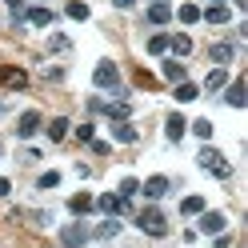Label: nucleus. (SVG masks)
I'll use <instances>...</instances> for the list:
<instances>
[{
  "label": "nucleus",
  "mask_w": 248,
  "mask_h": 248,
  "mask_svg": "<svg viewBox=\"0 0 248 248\" xmlns=\"http://www.w3.org/2000/svg\"><path fill=\"white\" fill-rule=\"evenodd\" d=\"M8 4H12V12H24V0H8Z\"/></svg>",
  "instance_id": "obj_38"
},
{
  "label": "nucleus",
  "mask_w": 248,
  "mask_h": 248,
  "mask_svg": "<svg viewBox=\"0 0 248 248\" xmlns=\"http://www.w3.org/2000/svg\"><path fill=\"white\" fill-rule=\"evenodd\" d=\"M208 56H212V64H216V68H224L228 60H232V44H228V40L212 44V48H208Z\"/></svg>",
  "instance_id": "obj_13"
},
{
  "label": "nucleus",
  "mask_w": 248,
  "mask_h": 248,
  "mask_svg": "<svg viewBox=\"0 0 248 248\" xmlns=\"http://www.w3.org/2000/svg\"><path fill=\"white\" fill-rule=\"evenodd\" d=\"M100 112H108V116H112V120H128V116H132V108L124 104V100H116V104H104Z\"/></svg>",
  "instance_id": "obj_22"
},
{
  "label": "nucleus",
  "mask_w": 248,
  "mask_h": 248,
  "mask_svg": "<svg viewBox=\"0 0 248 248\" xmlns=\"http://www.w3.org/2000/svg\"><path fill=\"white\" fill-rule=\"evenodd\" d=\"M200 16H204L208 24H228V20H232V12H228L224 4H212L208 12H200Z\"/></svg>",
  "instance_id": "obj_19"
},
{
  "label": "nucleus",
  "mask_w": 248,
  "mask_h": 248,
  "mask_svg": "<svg viewBox=\"0 0 248 248\" xmlns=\"http://www.w3.org/2000/svg\"><path fill=\"white\" fill-rule=\"evenodd\" d=\"M148 52H152V56H160V52H168V36H164V32H156V36L148 40Z\"/></svg>",
  "instance_id": "obj_28"
},
{
  "label": "nucleus",
  "mask_w": 248,
  "mask_h": 248,
  "mask_svg": "<svg viewBox=\"0 0 248 248\" xmlns=\"http://www.w3.org/2000/svg\"><path fill=\"white\" fill-rule=\"evenodd\" d=\"M168 52H172V56H188L192 52V40L184 36V32L180 36H168Z\"/></svg>",
  "instance_id": "obj_18"
},
{
  "label": "nucleus",
  "mask_w": 248,
  "mask_h": 248,
  "mask_svg": "<svg viewBox=\"0 0 248 248\" xmlns=\"http://www.w3.org/2000/svg\"><path fill=\"white\" fill-rule=\"evenodd\" d=\"M224 84H228V72H224V68H212V72H208V80H204L208 92H220Z\"/></svg>",
  "instance_id": "obj_21"
},
{
  "label": "nucleus",
  "mask_w": 248,
  "mask_h": 248,
  "mask_svg": "<svg viewBox=\"0 0 248 248\" xmlns=\"http://www.w3.org/2000/svg\"><path fill=\"white\" fill-rule=\"evenodd\" d=\"M0 88H12V92L28 88V72L24 68H12V64H0Z\"/></svg>",
  "instance_id": "obj_5"
},
{
  "label": "nucleus",
  "mask_w": 248,
  "mask_h": 248,
  "mask_svg": "<svg viewBox=\"0 0 248 248\" xmlns=\"http://www.w3.org/2000/svg\"><path fill=\"white\" fill-rule=\"evenodd\" d=\"M140 188H144V196H148V200H160V196L168 192V176H148Z\"/></svg>",
  "instance_id": "obj_10"
},
{
  "label": "nucleus",
  "mask_w": 248,
  "mask_h": 248,
  "mask_svg": "<svg viewBox=\"0 0 248 248\" xmlns=\"http://www.w3.org/2000/svg\"><path fill=\"white\" fill-rule=\"evenodd\" d=\"M112 4H116V8H132L136 0H112Z\"/></svg>",
  "instance_id": "obj_37"
},
{
  "label": "nucleus",
  "mask_w": 248,
  "mask_h": 248,
  "mask_svg": "<svg viewBox=\"0 0 248 248\" xmlns=\"http://www.w3.org/2000/svg\"><path fill=\"white\" fill-rule=\"evenodd\" d=\"M116 232H120V220H116V216H108L104 224L92 228V236H96V240H108V236H116Z\"/></svg>",
  "instance_id": "obj_16"
},
{
  "label": "nucleus",
  "mask_w": 248,
  "mask_h": 248,
  "mask_svg": "<svg viewBox=\"0 0 248 248\" xmlns=\"http://www.w3.org/2000/svg\"><path fill=\"white\" fill-rule=\"evenodd\" d=\"M148 20H152V24H168V20H172L168 0H152V4H148Z\"/></svg>",
  "instance_id": "obj_11"
},
{
  "label": "nucleus",
  "mask_w": 248,
  "mask_h": 248,
  "mask_svg": "<svg viewBox=\"0 0 248 248\" xmlns=\"http://www.w3.org/2000/svg\"><path fill=\"white\" fill-rule=\"evenodd\" d=\"M64 136H68V120L56 116V120L48 124V140H64Z\"/></svg>",
  "instance_id": "obj_24"
},
{
  "label": "nucleus",
  "mask_w": 248,
  "mask_h": 248,
  "mask_svg": "<svg viewBox=\"0 0 248 248\" xmlns=\"http://www.w3.org/2000/svg\"><path fill=\"white\" fill-rule=\"evenodd\" d=\"M64 12H68L72 20H88V4H80V0H72V4H68Z\"/></svg>",
  "instance_id": "obj_29"
},
{
  "label": "nucleus",
  "mask_w": 248,
  "mask_h": 248,
  "mask_svg": "<svg viewBox=\"0 0 248 248\" xmlns=\"http://www.w3.org/2000/svg\"><path fill=\"white\" fill-rule=\"evenodd\" d=\"M92 208H96V200H92L88 192H76V196L68 200V212H72V216H88Z\"/></svg>",
  "instance_id": "obj_9"
},
{
  "label": "nucleus",
  "mask_w": 248,
  "mask_h": 248,
  "mask_svg": "<svg viewBox=\"0 0 248 248\" xmlns=\"http://www.w3.org/2000/svg\"><path fill=\"white\" fill-rule=\"evenodd\" d=\"M136 84H140V88H152V92H156V76H148V72L140 68V72H136Z\"/></svg>",
  "instance_id": "obj_33"
},
{
  "label": "nucleus",
  "mask_w": 248,
  "mask_h": 248,
  "mask_svg": "<svg viewBox=\"0 0 248 248\" xmlns=\"http://www.w3.org/2000/svg\"><path fill=\"white\" fill-rule=\"evenodd\" d=\"M224 88H228L224 100H228L232 108H244V104H248V96H244V80H232V84H224Z\"/></svg>",
  "instance_id": "obj_14"
},
{
  "label": "nucleus",
  "mask_w": 248,
  "mask_h": 248,
  "mask_svg": "<svg viewBox=\"0 0 248 248\" xmlns=\"http://www.w3.org/2000/svg\"><path fill=\"white\" fill-rule=\"evenodd\" d=\"M36 132H40V112L28 108V112L16 120V136H20V140H28V136H36Z\"/></svg>",
  "instance_id": "obj_7"
},
{
  "label": "nucleus",
  "mask_w": 248,
  "mask_h": 248,
  "mask_svg": "<svg viewBox=\"0 0 248 248\" xmlns=\"http://www.w3.org/2000/svg\"><path fill=\"white\" fill-rule=\"evenodd\" d=\"M188 124H192V132L200 136V140H208V136H212V124L208 120H188Z\"/></svg>",
  "instance_id": "obj_30"
},
{
  "label": "nucleus",
  "mask_w": 248,
  "mask_h": 248,
  "mask_svg": "<svg viewBox=\"0 0 248 248\" xmlns=\"http://www.w3.org/2000/svg\"><path fill=\"white\" fill-rule=\"evenodd\" d=\"M136 224H140V232H148V236H164L168 232V220L160 208H144L140 216H136Z\"/></svg>",
  "instance_id": "obj_3"
},
{
  "label": "nucleus",
  "mask_w": 248,
  "mask_h": 248,
  "mask_svg": "<svg viewBox=\"0 0 248 248\" xmlns=\"http://www.w3.org/2000/svg\"><path fill=\"white\" fill-rule=\"evenodd\" d=\"M88 144H92V152H96V156H108V144H104V140H88Z\"/></svg>",
  "instance_id": "obj_35"
},
{
  "label": "nucleus",
  "mask_w": 248,
  "mask_h": 248,
  "mask_svg": "<svg viewBox=\"0 0 248 248\" xmlns=\"http://www.w3.org/2000/svg\"><path fill=\"white\" fill-rule=\"evenodd\" d=\"M136 192H140V184H136L132 176H124V180H120V192H116V196H124V200H132Z\"/></svg>",
  "instance_id": "obj_26"
},
{
  "label": "nucleus",
  "mask_w": 248,
  "mask_h": 248,
  "mask_svg": "<svg viewBox=\"0 0 248 248\" xmlns=\"http://www.w3.org/2000/svg\"><path fill=\"white\" fill-rule=\"evenodd\" d=\"M96 208H100L104 216H120V212H128V200L116 196V192H104V196L96 200Z\"/></svg>",
  "instance_id": "obj_6"
},
{
  "label": "nucleus",
  "mask_w": 248,
  "mask_h": 248,
  "mask_svg": "<svg viewBox=\"0 0 248 248\" xmlns=\"http://www.w3.org/2000/svg\"><path fill=\"white\" fill-rule=\"evenodd\" d=\"M112 136H116L120 144H136V136H140V132H136L132 124H124V120H112Z\"/></svg>",
  "instance_id": "obj_12"
},
{
  "label": "nucleus",
  "mask_w": 248,
  "mask_h": 248,
  "mask_svg": "<svg viewBox=\"0 0 248 248\" xmlns=\"http://www.w3.org/2000/svg\"><path fill=\"white\" fill-rule=\"evenodd\" d=\"M196 164H200V168H208V172H212V176H220V180L232 176V164H228L216 148H200V152H196Z\"/></svg>",
  "instance_id": "obj_1"
},
{
  "label": "nucleus",
  "mask_w": 248,
  "mask_h": 248,
  "mask_svg": "<svg viewBox=\"0 0 248 248\" xmlns=\"http://www.w3.org/2000/svg\"><path fill=\"white\" fill-rule=\"evenodd\" d=\"M24 20H28V24H40V28H44V24H52L56 16H52V8H28V12H24Z\"/></svg>",
  "instance_id": "obj_17"
},
{
  "label": "nucleus",
  "mask_w": 248,
  "mask_h": 248,
  "mask_svg": "<svg viewBox=\"0 0 248 248\" xmlns=\"http://www.w3.org/2000/svg\"><path fill=\"white\" fill-rule=\"evenodd\" d=\"M184 132H188V120H184L180 112H176V116H168V128H164V136H168V140H180Z\"/></svg>",
  "instance_id": "obj_15"
},
{
  "label": "nucleus",
  "mask_w": 248,
  "mask_h": 248,
  "mask_svg": "<svg viewBox=\"0 0 248 248\" xmlns=\"http://www.w3.org/2000/svg\"><path fill=\"white\" fill-rule=\"evenodd\" d=\"M172 96H176L180 104H192V100L200 96V88H196V84H188V80H180V84H176V92H172Z\"/></svg>",
  "instance_id": "obj_20"
},
{
  "label": "nucleus",
  "mask_w": 248,
  "mask_h": 248,
  "mask_svg": "<svg viewBox=\"0 0 248 248\" xmlns=\"http://www.w3.org/2000/svg\"><path fill=\"white\" fill-rule=\"evenodd\" d=\"M180 212L184 216H200V212H204V200H200V196H184L180 200Z\"/></svg>",
  "instance_id": "obj_23"
},
{
  "label": "nucleus",
  "mask_w": 248,
  "mask_h": 248,
  "mask_svg": "<svg viewBox=\"0 0 248 248\" xmlns=\"http://www.w3.org/2000/svg\"><path fill=\"white\" fill-rule=\"evenodd\" d=\"M76 136H80V140L88 144V140H92V136H96V124H80V128H76Z\"/></svg>",
  "instance_id": "obj_34"
},
{
  "label": "nucleus",
  "mask_w": 248,
  "mask_h": 248,
  "mask_svg": "<svg viewBox=\"0 0 248 248\" xmlns=\"http://www.w3.org/2000/svg\"><path fill=\"white\" fill-rule=\"evenodd\" d=\"M212 4H224V0H212Z\"/></svg>",
  "instance_id": "obj_39"
},
{
  "label": "nucleus",
  "mask_w": 248,
  "mask_h": 248,
  "mask_svg": "<svg viewBox=\"0 0 248 248\" xmlns=\"http://www.w3.org/2000/svg\"><path fill=\"white\" fill-rule=\"evenodd\" d=\"M224 212H200V232H208V236H216V232H224Z\"/></svg>",
  "instance_id": "obj_8"
},
{
  "label": "nucleus",
  "mask_w": 248,
  "mask_h": 248,
  "mask_svg": "<svg viewBox=\"0 0 248 248\" xmlns=\"http://www.w3.org/2000/svg\"><path fill=\"white\" fill-rule=\"evenodd\" d=\"M92 80H96V88H104V92H116L120 88V68L112 64V60H100L96 72H92Z\"/></svg>",
  "instance_id": "obj_2"
},
{
  "label": "nucleus",
  "mask_w": 248,
  "mask_h": 248,
  "mask_svg": "<svg viewBox=\"0 0 248 248\" xmlns=\"http://www.w3.org/2000/svg\"><path fill=\"white\" fill-rule=\"evenodd\" d=\"M88 236H92V232H88V224H80V220H72V224L60 228V244H64V248H80Z\"/></svg>",
  "instance_id": "obj_4"
},
{
  "label": "nucleus",
  "mask_w": 248,
  "mask_h": 248,
  "mask_svg": "<svg viewBox=\"0 0 248 248\" xmlns=\"http://www.w3.org/2000/svg\"><path fill=\"white\" fill-rule=\"evenodd\" d=\"M164 76H168V80H184V64H180V60H164Z\"/></svg>",
  "instance_id": "obj_25"
},
{
  "label": "nucleus",
  "mask_w": 248,
  "mask_h": 248,
  "mask_svg": "<svg viewBox=\"0 0 248 248\" xmlns=\"http://www.w3.org/2000/svg\"><path fill=\"white\" fill-rule=\"evenodd\" d=\"M8 192H12V184H8L4 176H0V196H8Z\"/></svg>",
  "instance_id": "obj_36"
},
{
  "label": "nucleus",
  "mask_w": 248,
  "mask_h": 248,
  "mask_svg": "<svg viewBox=\"0 0 248 248\" xmlns=\"http://www.w3.org/2000/svg\"><path fill=\"white\" fill-rule=\"evenodd\" d=\"M56 184H60V172H44V176L36 180V188H44V192H48V188H56Z\"/></svg>",
  "instance_id": "obj_32"
},
{
  "label": "nucleus",
  "mask_w": 248,
  "mask_h": 248,
  "mask_svg": "<svg viewBox=\"0 0 248 248\" xmlns=\"http://www.w3.org/2000/svg\"><path fill=\"white\" fill-rule=\"evenodd\" d=\"M48 48H52V52H68L72 44H68V36H64V32H56V36L48 40Z\"/></svg>",
  "instance_id": "obj_31"
},
{
  "label": "nucleus",
  "mask_w": 248,
  "mask_h": 248,
  "mask_svg": "<svg viewBox=\"0 0 248 248\" xmlns=\"http://www.w3.org/2000/svg\"><path fill=\"white\" fill-rule=\"evenodd\" d=\"M176 16H180L184 24H196V20H200V8H196V4H180V12H176Z\"/></svg>",
  "instance_id": "obj_27"
}]
</instances>
